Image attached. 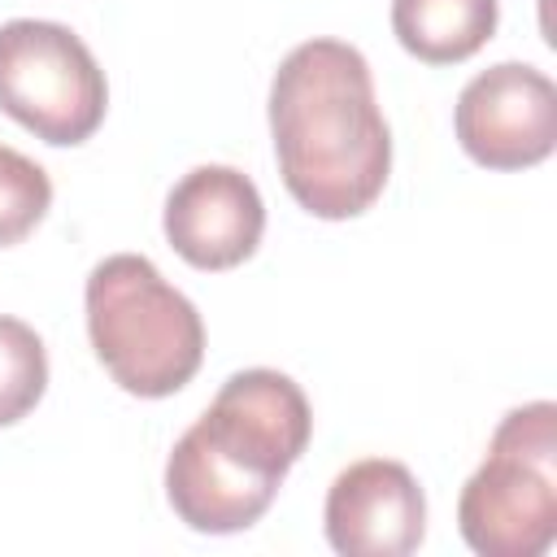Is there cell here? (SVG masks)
Instances as JSON below:
<instances>
[{
	"instance_id": "1",
	"label": "cell",
	"mask_w": 557,
	"mask_h": 557,
	"mask_svg": "<svg viewBox=\"0 0 557 557\" xmlns=\"http://www.w3.org/2000/svg\"><path fill=\"white\" fill-rule=\"evenodd\" d=\"M270 135L283 187L313 218H357L387 187L392 131L366 57L344 39H305L278 61Z\"/></svg>"
},
{
	"instance_id": "2",
	"label": "cell",
	"mask_w": 557,
	"mask_h": 557,
	"mask_svg": "<svg viewBox=\"0 0 557 557\" xmlns=\"http://www.w3.org/2000/svg\"><path fill=\"white\" fill-rule=\"evenodd\" d=\"M313 431L309 400L278 370L231 374L165 461V500L200 535L248 531L300 461Z\"/></svg>"
},
{
	"instance_id": "3",
	"label": "cell",
	"mask_w": 557,
	"mask_h": 557,
	"mask_svg": "<svg viewBox=\"0 0 557 557\" xmlns=\"http://www.w3.org/2000/svg\"><path fill=\"white\" fill-rule=\"evenodd\" d=\"M83 296L91 348L122 392L161 400L191 383L205 361V322L148 257L113 252L96 261Z\"/></svg>"
},
{
	"instance_id": "4",
	"label": "cell",
	"mask_w": 557,
	"mask_h": 557,
	"mask_svg": "<svg viewBox=\"0 0 557 557\" xmlns=\"http://www.w3.org/2000/svg\"><path fill=\"white\" fill-rule=\"evenodd\" d=\"M461 540L479 557H540L557 540V405L531 400L500 418L483 466L457 500Z\"/></svg>"
},
{
	"instance_id": "5",
	"label": "cell",
	"mask_w": 557,
	"mask_h": 557,
	"mask_svg": "<svg viewBox=\"0 0 557 557\" xmlns=\"http://www.w3.org/2000/svg\"><path fill=\"white\" fill-rule=\"evenodd\" d=\"M0 109L35 139L74 148L104 122V70L70 26L13 17L0 26Z\"/></svg>"
},
{
	"instance_id": "6",
	"label": "cell",
	"mask_w": 557,
	"mask_h": 557,
	"mask_svg": "<svg viewBox=\"0 0 557 557\" xmlns=\"http://www.w3.org/2000/svg\"><path fill=\"white\" fill-rule=\"evenodd\" d=\"M453 126L487 170L540 165L557 144V87L527 61H500L461 87Z\"/></svg>"
},
{
	"instance_id": "7",
	"label": "cell",
	"mask_w": 557,
	"mask_h": 557,
	"mask_svg": "<svg viewBox=\"0 0 557 557\" xmlns=\"http://www.w3.org/2000/svg\"><path fill=\"white\" fill-rule=\"evenodd\" d=\"M261 231V191L235 165H196L165 196V239L196 270H231L248 261Z\"/></svg>"
},
{
	"instance_id": "8",
	"label": "cell",
	"mask_w": 557,
	"mask_h": 557,
	"mask_svg": "<svg viewBox=\"0 0 557 557\" xmlns=\"http://www.w3.org/2000/svg\"><path fill=\"white\" fill-rule=\"evenodd\" d=\"M426 535V496L409 466L352 461L326 492V540L344 557H405Z\"/></svg>"
},
{
	"instance_id": "9",
	"label": "cell",
	"mask_w": 557,
	"mask_h": 557,
	"mask_svg": "<svg viewBox=\"0 0 557 557\" xmlns=\"http://www.w3.org/2000/svg\"><path fill=\"white\" fill-rule=\"evenodd\" d=\"M500 22L496 0H392V30L400 48L426 65H457L474 57Z\"/></svg>"
},
{
	"instance_id": "10",
	"label": "cell",
	"mask_w": 557,
	"mask_h": 557,
	"mask_svg": "<svg viewBox=\"0 0 557 557\" xmlns=\"http://www.w3.org/2000/svg\"><path fill=\"white\" fill-rule=\"evenodd\" d=\"M48 387L44 339L22 322L0 313V426L22 422Z\"/></svg>"
},
{
	"instance_id": "11",
	"label": "cell",
	"mask_w": 557,
	"mask_h": 557,
	"mask_svg": "<svg viewBox=\"0 0 557 557\" xmlns=\"http://www.w3.org/2000/svg\"><path fill=\"white\" fill-rule=\"evenodd\" d=\"M52 205V178L44 165L0 144V248L26 239Z\"/></svg>"
}]
</instances>
